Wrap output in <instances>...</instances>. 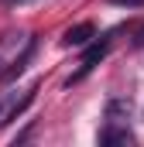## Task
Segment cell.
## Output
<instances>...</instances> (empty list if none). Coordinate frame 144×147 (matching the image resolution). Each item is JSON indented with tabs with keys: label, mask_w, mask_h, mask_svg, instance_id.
I'll return each instance as SVG.
<instances>
[{
	"label": "cell",
	"mask_w": 144,
	"mask_h": 147,
	"mask_svg": "<svg viewBox=\"0 0 144 147\" xmlns=\"http://www.w3.org/2000/svg\"><path fill=\"white\" fill-rule=\"evenodd\" d=\"M107 120H110V123H124V120H130V99L113 96V99L107 103Z\"/></svg>",
	"instance_id": "obj_4"
},
{
	"label": "cell",
	"mask_w": 144,
	"mask_h": 147,
	"mask_svg": "<svg viewBox=\"0 0 144 147\" xmlns=\"http://www.w3.org/2000/svg\"><path fill=\"white\" fill-rule=\"evenodd\" d=\"M31 55H35V41H28V45H24L21 58H14V62H10V69H7V72H0V79H3V82H10L14 75H21V72H24V65L31 62Z\"/></svg>",
	"instance_id": "obj_5"
},
{
	"label": "cell",
	"mask_w": 144,
	"mask_h": 147,
	"mask_svg": "<svg viewBox=\"0 0 144 147\" xmlns=\"http://www.w3.org/2000/svg\"><path fill=\"white\" fill-rule=\"evenodd\" d=\"M35 92H38V86H31V89H28V92H24V96H21V103H14V106H10V113H7V120H3V123H14V120H17V116H21V113L28 110V103H31V99H35Z\"/></svg>",
	"instance_id": "obj_6"
},
{
	"label": "cell",
	"mask_w": 144,
	"mask_h": 147,
	"mask_svg": "<svg viewBox=\"0 0 144 147\" xmlns=\"http://www.w3.org/2000/svg\"><path fill=\"white\" fill-rule=\"evenodd\" d=\"M113 3H124V7H141L144 0H113Z\"/></svg>",
	"instance_id": "obj_7"
},
{
	"label": "cell",
	"mask_w": 144,
	"mask_h": 147,
	"mask_svg": "<svg viewBox=\"0 0 144 147\" xmlns=\"http://www.w3.org/2000/svg\"><path fill=\"white\" fill-rule=\"evenodd\" d=\"M89 38H96V28L86 21V24H75V28H69L62 41H65L69 48H82V45H89Z\"/></svg>",
	"instance_id": "obj_3"
},
{
	"label": "cell",
	"mask_w": 144,
	"mask_h": 147,
	"mask_svg": "<svg viewBox=\"0 0 144 147\" xmlns=\"http://www.w3.org/2000/svg\"><path fill=\"white\" fill-rule=\"evenodd\" d=\"M100 144H103V147H130V144H134V137H130L127 127H120V123H107V127L100 130Z\"/></svg>",
	"instance_id": "obj_1"
},
{
	"label": "cell",
	"mask_w": 144,
	"mask_h": 147,
	"mask_svg": "<svg viewBox=\"0 0 144 147\" xmlns=\"http://www.w3.org/2000/svg\"><path fill=\"white\" fill-rule=\"evenodd\" d=\"M137 45H144V31H141V38H137Z\"/></svg>",
	"instance_id": "obj_9"
},
{
	"label": "cell",
	"mask_w": 144,
	"mask_h": 147,
	"mask_svg": "<svg viewBox=\"0 0 144 147\" xmlns=\"http://www.w3.org/2000/svg\"><path fill=\"white\" fill-rule=\"evenodd\" d=\"M3 3H14V7H24V3H38V0H3Z\"/></svg>",
	"instance_id": "obj_8"
},
{
	"label": "cell",
	"mask_w": 144,
	"mask_h": 147,
	"mask_svg": "<svg viewBox=\"0 0 144 147\" xmlns=\"http://www.w3.org/2000/svg\"><path fill=\"white\" fill-rule=\"evenodd\" d=\"M107 48H110V38H103L100 45H93V48L86 51V58H82V69H79V72H75V75H72V79H69V86H72V82H79L82 75L89 72V69H93V65H96V62H100V58L107 55Z\"/></svg>",
	"instance_id": "obj_2"
},
{
	"label": "cell",
	"mask_w": 144,
	"mask_h": 147,
	"mask_svg": "<svg viewBox=\"0 0 144 147\" xmlns=\"http://www.w3.org/2000/svg\"><path fill=\"white\" fill-rule=\"evenodd\" d=\"M0 113H3V103H0Z\"/></svg>",
	"instance_id": "obj_10"
}]
</instances>
